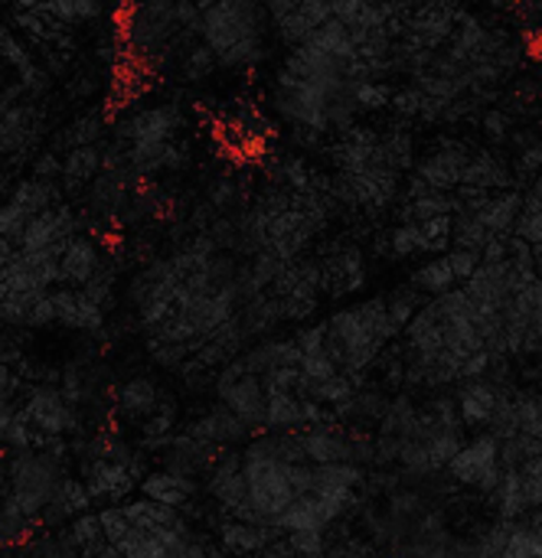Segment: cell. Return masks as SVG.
<instances>
[{
  "instance_id": "cell-45",
  "label": "cell",
  "mask_w": 542,
  "mask_h": 558,
  "mask_svg": "<svg viewBox=\"0 0 542 558\" xmlns=\"http://www.w3.org/2000/svg\"><path fill=\"white\" fill-rule=\"evenodd\" d=\"M386 239H389V255H396V258H409V255L422 252V232L412 222H399Z\"/></svg>"
},
{
  "instance_id": "cell-22",
  "label": "cell",
  "mask_w": 542,
  "mask_h": 558,
  "mask_svg": "<svg viewBox=\"0 0 542 558\" xmlns=\"http://www.w3.org/2000/svg\"><path fill=\"white\" fill-rule=\"evenodd\" d=\"M105 173V147H75L62 154V193H82Z\"/></svg>"
},
{
  "instance_id": "cell-38",
  "label": "cell",
  "mask_w": 542,
  "mask_h": 558,
  "mask_svg": "<svg viewBox=\"0 0 542 558\" xmlns=\"http://www.w3.org/2000/svg\"><path fill=\"white\" fill-rule=\"evenodd\" d=\"M69 539H72V546L82 553V558L92 556L98 546H105V536H101L98 513H85V517L72 520V523H69Z\"/></svg>"
},
{
  "instance_id": "cell-19",
  "label": "cell",
  "mask_w": 542,
  "mask_h": 558,
  "mask_svg": "<svg viewBox=\"0 0 542 558\" xmlns=\"http://www.w3.org/2000/svg\"><path fill=\"white\" fill-rule=\"evenodd\" d=\"M330 523H337V513L334 507L327 504V497H317V494H308V497H298L275 523V530L281 536H291V533H311V530H327Z\"/></svg>"
},
{
  "instance_id": "cell-10",
  "label": "cell",
  "mask_w": 542,
  "mask_h": 558,
  "mask_svg": "<svg viewBox=\"0 0 542 558\" xmlns=\"http://www.w3.org/2000/svg\"><path fill=\"white\" fill-rule=\"evenodd\" d=\"M82 229L79 216L72 213L69 203H56L49 209H43L39 216L29 219L23 239H20V252L23 255H33V252H46V248H56V245H65L69 239H75Z\"/></svg>"
},
{
  "instance_id": "cell-9",
  "label": "cell",
  "mask_w": 542,
  "mask_h": 558,
  "mask_svg": "<svg viewBox=\"0 0 542 558\" xmlns=\"http://www.w3.org/2000/svg\"><path fill=\"white\" fill-rule=\"evenodd\" d=\"M183 114L177 105H154L128 114L115 124V141L121 144H167L180 131Z\"/></svg>"
},
{
  "instance_id": "cell-16",
  "label": "cell",
  "mask_w": 542,
  "mask_h": 558,
  "mask_svg": "<svg viewBox=\"0 0 542 558\" xmlns=\"http://www.w3.org/2000/svg\"><path fill=\"white\" fill-rule=\"evenodd\" d=\"M105 268L101 248L92 235L79 232L62 248V288H85Z\"/></svg>"
},
{
  "instance_id": "cell-30",
  "label": "cell",
  "mask_w": 542,
  "mask_h": 558,
  "mask_svg": "<svg viewBox=\"0 0 542 558\" xmlns=\"http://www.w3.org/2000/svg\"><path fill=\"white\" fill-rule=\"evenodd\" d=\"M304 46L321 49V52H327V56H334V59H344V62L357 59V39H353V33H350L340 20H330L327 26L314 29V36H311Z\"/></svg>"
},
{
  "instance_id": "cell-6",
  "label": "cell",
  "mask_w": 542,
  "mask_h": 558,
  "mask_svg": "<svg viewBox=\"0 0 542 558\" xmlns=\"http://www.w3.org/2000/svg\"><path fill=\"white\" fill-rule=\"evenodd\" d=\"M272 105L294 128H308V131H317V134L330 131V105H334V95H327L324 88L301 85V82H278L275 92H272Z\"/></svg>"
},
{
  "instance_id": "cell-1",
  "label": "cell",
  "mask_w": 542,
  "mask_h": 558,
  "mask_svg": "<svg viewBox=\"0 0 542 558\" xmlns=\"http://www.w3.org/2000/svg\"><path fill=\"white\" fill-rule=\"evenodd\" d=\"M268 10L252 0H222L203 7L200 36L226 69H252L265 59Z\"/></svg>"
},
{
  "instance_id": "cell-49",
  "label": "cell",
  "mask_w": 542,
  "mask_h": 558,
  "mask_svg": "<svg viewBox=\"0 0 542 558\" xmlns=\"http://www.w3.org/2000/svg\"><path fill=\"white\" fill-rule=\"evenodd\" d=\"M82 291H85L88 301H95V304L108 314V307L115 304V275H111L108 268H101Z\"/></svg>"
},
{
  "instance_id": "cell-27",
  "label": "cell",
  "mask_w": 542,
  "mask_h": 558,
  "mask_svg": "<svg viewBox=\"0 0 542 558\" xmlns=\"http://www.w3.org/2000/svg\"><path fill=\"white\" fill-rule=\"evenodd\" d=\"M301 425H304V402L298 396H291V392L268 396V422H265L268 435L301 432Z\"/></svg>"
},
{
  "instance_id": "cell-54",
  "label": "cell",
  "mask_w": 542,
  "mask_h": 558,
  "mask_svg": "<svg viewBox=\"0 0 542 558\" xmlns=\"http://www.w3.org/2000/svg\"><path fill=\"white\" fill-rule=\"evenodd\" d=\"M281 304V320H308L317 311V301L311 298H285Z\"/></svg>"
},
{
  "instance_id": "cell-41",
  "label": "cell",
  "mask_w": 542,
  "mask_h": 558,
  "mask_svg": "<svg viewBox=\"0 0 542 558\" xmlns=\"http://www.w3.org/2000/svg\"><path fill=\"white\" fill-rule=\"evenodd\" d=\"M393 98H396V85L389 82H360L353 85V101L366 111H383V108H393Z\"/></svg>"
},
{
  "instance_id": "cell-58",
  "label": "cell",
  "mask_w": 542,
  "mask_h": 558,
  "mask_svg": "<svg viewBox=\"0 0 542 558\" xmlns=\"http://www.w3.org/2000/svg\"><path fill=\"white\" fill-rule=\"evenodd\" d=\"M523 526H527L537 539H542V510H533V513L527 517V523H523Z\"/></svg>"
},
{
  "instance_id": "cell-36",
  "label": "cell",
  "mask_w": 542,
  "mask_h": 558,
  "mask_svg": "<svg viewBox=\"0 0 542 558\" xmlns=\"http://www.w3.org/2000/svg\"><path fill=\"white\" fill-rule=\"evenodd\" d=\"M216 65H219L216 52H213L206 43H196V46H190V49L183 52V59H180V75H183L186 82H203V78H209V75L216 72Z\"/></svg>"
},
{
  "instance_id": "cell-48",
  "label": "cell",
  "mask_w": 542,
  "mask_h": 558,
  "mask_svg": "<svg viewBox=\"0 0 542 558\" xmlns=\"http://www.w3.org/2000/svg\"><path fill=\"white\" fill-rule=\"evenodd\" d=\"M445 258H448L455 278L465 281V284H468V281L481 271V265H484V255H481V252H468V248H451Z\"/></svg>"
},
{
  "instance_id": "cell-32",
  "label": "cell",
  "mask_w": 542,
  "mask_h": 558,
  "mask_svg": "<svg viewBox=\"0 0 542 558\" xmlns=\"http://www.w3.org/2000/svg\"><path fill=\"white\" fill-rule=\"evenodd\" d=\"M33 520L20 510V504L3 494V513H0V536H3V549H20L26 543V536L33 533Z\"/></svg>"
},
{
  "instance_id": "cell-44",
  "label": "cell",
  "mask_w": 542,
  "mask_h": 558,
  "mask_svg": "<svg viewBox=\"0 0 542 558\" xmlns=\"http://www.w3.org/2000/svg\"><path fill=\"white\" fill-rule=\"evenodd\" d=\"M0 56H3V62L10 65V69H16V72H23L26 65H33L36 59H33V52H29V46L26 43H20V36L10 29V26H3L0 29Z\"/></svg>"
},
{
  "instance_id": "cell-34",
  "label": "cell",
  "mask_w": 542,
  "mask_h": 558,
  "mask_svg": "<svg viewBox=\"0 0 542 558\" xmlns=\"http://www.w3.org/2000/svg\"><path fill=\"white\" fill-rule=\"evenodd\" d=\"M491 232L484 229V222L474 216V213H458L455 216V239H451V248H468V252H481L491 245Z\"/></svg>"
},
{
  "instance_id": "cell-43",
  "label": "cell",
  "mask_w": 542,
  "mask_h": 558,
  "mask_svg": "<svg viewBox=\"0 0 542 558\" xmlns=\"http://www.w3.org/2000/svg\"><path fill=\"white\" fill-rule=\"evenodd\" d=\"M98 523H101V536H105V543L108 546H121L131 533H134V526H131V520L124 517V510L121 507H101L98 510Z\"/></svg>"
},
{
  "instance_id": "cell-33",
  "label": "cell",
  "mask_w": 542,
  "mask_h": 558,
  "mask_svg": "<svg viewBox=\"0 0 542 558\" xmlns=\"http://www.w3.org/2000/svg\"><path fill=\"white\" fill-rule=\"evenodd\" d=\"M386 304H389V320L399 333H406V327L415 320V314L429 304L425 294H419L412 284L409 288H396L393 294H386Z\"/></svg>"
},
{
  "instance_id": "cell-18",
  "label": "cell",
  "mask_w": 542,
  "mask_h": 558,
  "mask_svg": "<svg viewBox=\"0 0 542 558\" xmlns=\"http://www.w3.org/2000/svg\"><path fill=\"white\" fill-rule=\"evenodd\" d=\"M219 543L229 556L236 558H252L268 553L275 543H281V533L275 526H265V523H222L219 530Z\"/></svg>"
},
{
  "instance_id": "cell-11",
  "label": "cell",
  "mask_w": 542,
  "mask_h": 558,
  "mask_svg": "<svg viewBox=\"0 0 542 558\" xmlns=\"http://www.w3.org/2000/svg\"><path fill=\"white\" fill-rule=\"evenodd\" d=\"M43 128V108L33 101H20V105H3V118H0V150L3 157H20L29 150V144H36Z\"/></svg>"
},
{
  "instance_id": "cell-47",
  "label": "cell",
  "mask_w": 542,
  "mask_h": 558,
  "mask_svg": "<svg viewBox=\"0 0 542 558\" xmlns=\"http://www.w3.org/2000/svg\"><path fill=\"white\" fill-rule=\"evenodd\" d=\"M501 558H542V539H537L527 526L514 523V533H510Z\"/></svg>"
},
{
  "instance_id": "cell-14",
  "label": "cell",
  "mask_w": 542,
  "mask_h": 558,
  "mask_svg": "<svg viewBox=\"0 0 542 558\" xmlns=\"http://www.w3.org/2000/svg\"><path fill=\"white\" fill-rule=\"evenodd\" d=\"M504 392L491 379H468L458 389V415L465 428H491Z\"/></svg>"
},
{
  "instance_id": "cell-29",
  "label": "cell",
  "mask_w": 542,
  "mask_h": 558,
  "mask_svg": "<svg viewBox=\"0 0 542 558\" xmlns=\"http://www.w3.org/2000/svg\"><path fill=\"white\" fill-rule=\"evenodd\" d=\"M455 284H458V278H455V271H451V265H448L445 255H442V258H429L422 268L412 271V288H415L419 294H432V301L451 294Z\"/></svg>"
},
{
  "instance_id": "cell-37",
  "label": "cell",
  "mask_w": 542,
  "mask_h": 558,
  "mask_svg": "<svg viewBox=\"0 0 542 558\" xmlns=\"http://www.w3.org/2000/svg\"><path fill=\"white\" fill-rule=\"evenodd\" d=\"M285 268H288V262H285V258H278L275 252H258V255L245 265V271H249L252 284H255L262 294H268V288L285 275Z\"/></svg>"
},
{
  "instance_id": "cell-8",
  "label": "cell",
  "mask_w": 542,
  "mask_h": 558,
  "mask_svg": "<svg viewBox=\"0 0 542 558\" xmlns=\"http://www.w3.org/2000/svg\"><path fill=\"white\" fill-rule=\"evenodd\" d=\"M474 150L458 141V137H442L419 163H415V177H422L432 190L438 193H455L461 186V177L471 163Z\"/></svg>"
},
{
  "instance_id": "cell-3",
  "label": "cell",
  "mask_w": 542,
  "mask_h": 558,
  "mask_svg": "<svg viewBox=\"0 0 542 558\" xmlns=\"http://www.w3.org/2000/svg\"><path fill=\"white\" fill-rule=\"evenodd\" d=\"M3 474H7V484H3V494H10L20 510L39 523V517L46 513L62 474H59V461L52 454H43V451H16L7 458L3 464Z\"/></svg>"
},
{
  "instance_id": "cell-20",
  "label": "cell",
  "mask_w": 542,
  "mask_h": 558,
  "mask_svg": "<svg viewBox=\"0 0 542 558\" xmlns=\"http://www.w3.org/2000/svg\"><path fill=\"white\" fill-rule=\"evenodd\" d=\"M124 517L131 520L134 530H144V533H160V530H170V533H180V536H193L190 530V520L173 510V507H164V504H154L147 497L141 500H128L124 507Z\"/></svg>"
},
{
  "instance_id": "cell-52",
  "label": "cell",
  "mask_w": 542,
  "mask_h": 558,
  "mask_svg": "<svg viewBox=\"0 0 542 558\" xmlns=\"http://www.w3.org/2000/svg\"><path fill=\"white\" fill-rule=\"evenodd\" d=\"M294 343L304 356H314V353H324L327 350V324H314V327H304L294 333Z\"/></svg>"
},
{
  "instance_id": "cell-17",
  "label": "cell",
  "mask_w": 542,
  "mask_h": 558,
  "mask_svg": "<svg viewBox=\"0 0 542 558\" xmlns=\"http://www.w3.org/2000/svg\"><path fill=\"white\" fill-rule=\"evenodd\" d=\"M52 304L59 314V324L69 330H82V333H98L105 327V311L85 298L82 288H52Z\"/></svg>"
},
{
  "instance_id": "cell-57",
  "label": "cell",
  "mask_w": 542,
  "mask_h": 558,
  "mask_svg": "<svg viewBox=\"0 0 542 558\" xmlns=\"http://www.w3.org/2000/svg\"><path fill=\"white\" fill-rule=\"evenodd\" d=\"M520 474L530 477V481H542V451L540 454H533V458L520 468Z\"/></svg>"
},
{
  "instance_id": "cell-50",
  "label": "cell",
  "mask_w": 542,
  "mask_h": 558,
  "mask_svg": "<svg viewBox=\"0 0 542 558\" xmlns=\"http://www.w3.org/2000/svg\"><path fill=\"white\" fill-rule=\"evenodd\" d=\"M422 105H425V92H422V88H415V85L396 88L393 111H396L399 118H422Z\"/></svg>"
},
{
  "instance_id": "cell-25",
  "label": "cell",
  "mask_w": 542,
  "mask_h": 558,
  "mask_svg": "<svg viewBox=\"0 0 542 558\" xmlns=\"http://www.w3.org/2000/svg\"><path fill=\"white\" fill-rule=\"evenodd\" d=\"M88 504H92V497H88L85 484L79 477H62L59 487H56V494H52V500H49V507H46V513L39 517V523L62 526L69 520L85 517L88 513Z\"/></svg>"
},
{
  "instance_id": "cell-21",
  "label": "cell",
  "mask_w": 542,
  "mask_h": 558,
  "mask_svg": "<svg viewBox=\"0 0 542 558\" xmlns=\"http://www.w3.org/2000/svg\"><path fill=\"white\" fill-rule=\"evenodd\" d=\"M160 389H157V383L154 379H147V376H131L128 383H121L118 386V415L124 418V422H134V425H144L154 412H157V405H160Z\"/></svg>"
},
{
  "instance_id": "cell-31",
  "label": "cell",
  "mask_w": 542,
  "mask_h": 558,
  "mask_svg": "<svg viewBox=\"0 0 542 558\" xmlns=\"http://www.w3.org/2000/svg\"><path fill=\"white\" fill-rule=\"evenodd\" d=\"M366 481L360 464H327L314 468V494H350Z\"/></svg>"
},
{
  "instance_id": "cell-39",
  "label": "cell",
  "mask_w": 542,
  "mask_h": 558,
  "mask_svg": "<svg viewBox=\"0 0 542 558\" xmlns=\"http://www.w3.org/2000/svg\"><path fill=\"white\" fill-rule=\"evenodd\" d=\"M353 399H357V386H353V379L347 373H340V376H334V379H327V383H321L314 389V402H321L324 409H334V412L350 405Z\"/></svg>"
},
{
  "instance_id": "cell-2",
  "label": "cell",
  "mask_w": 542,
  "mask_h": 558,
  "mask_svg": "<svg viewBox=\"0 0 542 558\" xmlns=\"http://www.w3.org/2000/svg\"><path fill=\"white\" fill-rule=\"evenodd\" d=\"M245 461V484H249V507L258 523L275 526L278 517L298 500L291 481H288V464L278 461L275 454V435H258L245 445L242 451Z\"/></svg>"
},
{
  "instance_id": "cell-35",
  "label": "cell",
  "mask_w": 542,
  "mask_h": 558,
  "mask_svg": "<svg viewBox=\"0 0 542 558\" xmlns=\"http://www.w3.org/2000/svg\"><path fill=\"white\" fill-rule=\"evenodd\" d=\"M383 154H386V167L396 170V173L415 167V141H412V134L409 131H399V128L389 131L383 137Z\"/></svg>"
},
{
  "instance_id": "cell-53",
  "label": "cell",
  "mask_w": 542,
  "mask_h": 558,
  "mask_svg": "<svg viewBox=\"0 0 542 558\" xmlns=\"http://www.w3.org/2000/svg\"><path fill=\"white\" fill-rule=\"evenodd\" d=\"M33 177L36 180H46V183H56L62 180V160L56 150H43L36 160H33Z\"/></svg>"
},
{
  "instance_id": "cell-51",
  "label": "cell",
  "mask_w": 542,
  "mask_h": 558,
  "mask_svg": "<svg viewBox=\"0 0 542 558\" xmlns=\"http://www.w3.org/2000/svg\"><path fill=\"white\" fill-rule=\"evenodd\" d=\"M481 128L487 131V137L507 141V134H510V128H514V114H510L507 108H487V111L481 114Z\"/></svg>"
},
{
  "instance_id": "cell-15",
  "label": "cell",
  "mask_w": 542,
  "mask_h": 558,
  "mask_svg": "<svg viewBox=\"0 0 542 558\" xmlns=\"http://www.w3.org/2000/svg\"><path fill=\"white\" fill-rule=\"evenodd\" d=\"M301 445L304 454L314 468H327V464H357L353 461V441L350 432H344L340 425H324V428H301Z\"/></svg>"
},
{
  "instance_id": "cell-42",
  "label": "cell",
  "mask_w": 542,
  "mask_h": 558,
  "mask_svg": "<svg viewBox=\"0 0 542 558\" xmlns=\"http://www.w3.org/2000/svg\"><path fill=\"white\" fill-rule=\"evenodd\" d=\"M0 438L3 445L16 454V451H33V438H36V428L29 425V418L23 412H16L10 422L0 425Z\"/></svg>"
},
{
  "instance_id": "cell-7",
  "label": "cell",
  "mask_w": 542,
  "mask_h": 558,
  "mask_svg": "<svg viewBox=\"0 0 542 558\" xmlns=\"http://www.w3.org/2000/svg\"><path fill=\"white\" fill-rule=\"evenodd\" d=\"M20 412L29 418V425L43 435H52V438H62L69 432H79V415L75 409L62 399L59 386H49V383H36L33 389H26L23 396V405Z\"/></svg>"
},
{
  "instance_id": "cell-23",
  "label": "cell",
  "mask_w": 542,
  "mask_h": 558,
  "mask_svg": "<svg viewBox=\"0 0 542 558\" xmlns=\"http://www.w3.org/2000/svg\"><path fill=\"white\" fill-rule=\"evenodd\" d=\"M141 497L154 500V504H164V507H173V510H183L186 504L196 500L200 494V484L190 481V477H180V474H170V471H154L141 481Z\"/></svg>"
},
{
  "instance_id": "cell-12",
  "label": "cell",
  "mask_w": 542,
  "mask_h": 558,
  "mask_svg": "<svg viewBox=\"0 0 542 558\" xmlns=\"http://www.w3.org/2000/svg\"><path fill=\"white\" fill-rule=\"evenodd\" d=\"M183 435H190L193 441L209 445V448H226V445H242V441H249L255 432H252L242 418H236V415L219 402V405H213L209 412H203L196 422H190Z\"/></svg>"
},
{
  "instance_id": "cell-28",
  "label": "cell",
  "mask_w": 542,
  "mask_h": 558,
  "mask_svg": "<svg viewBox=\"0 0 542 558\" xmlns=\"http://www.w3.org/2000/svg\"><path fill=\"white\" fill-rule=\"evenodd\" d=\"M108 134V124H105V118L98 114V111H85V114H79L75 121H69L65 128H62V134L56 137V147L62 144L65 150H75V147H95V144H101V137Z\"/></svg>"
},
{
  "instance_id": "cell-24",
  "label": "cell",
  "mask_w": 542,
  "mask_h": 558,
  "mask_svg": "<svg viewBox=\"0 0 542 558\" xmlns=\"http://www.w3.org/2000/svg\"><path fill=\"white\" fill-rule=\"evenodd\" d=\"M523 203H527V193H520V190H504V193H494L491 203H487L481 213H474V216L484 222V229H487L491 235L510 239V235L517 232L520 216H523Z\"/></svg>"
},
{
  "instance_id": "cell-4",
  "label": "cell",
  "mask_w": 542,
  "mask_h": 558,
  "mask_svg": "<svg viewBox=\"0 0 542 558\" xmlns=\"http://www.w3.org/2000/svg\"><path fill=\"white\" fill-rule=\"evenodd\" d=\"M216 396H219V402L236 418H242L255 432V438H258V432H265V422H268V396H265V386H262L258 376L242 373L239 360L229 363L216 376Z\"/></svg>"
},
{
  "instance_id": "cell-13",
  "label": "cell",
  "mask_w": 542,
  "mask_h": 558,
  "mask_svg": "<svg viewBox=\"0 0 542 558\" xmlns=\"http://www.w3.org/2000/svg\"><path fill=\"white\" fill-rule=\"evenodd\" d=\"M79 481L85 484L92 500H105L108 507H115L137 487V477L128 468L111 464V461H85L79 468Z\"/></svg>"
},
{
  "instance_id": "cell-40",
  "label": "cell",
  "mask_w": 542,
  "mask_h": 558,
  "mask_svg": "<svg viewBox=\"0 0 542 558\" xmlns=\"http://www.w3.org/2000/svg\"><path fill=\"white\" fill-rule=\"evenodd\" d=\"M43 7L65 26H75V23H85V20H95L105 13V7L95 0H56V3H43Z\"/></svg>"
},
{
  "instance_id": "cell-5",
  "label": "cell",
  "mask_w": 542,
  "mask_h": 558,
  "mask_svg": "<svg viewBox=\"0 0 542 558\" xmlns=\"http://www.w3.org/2000/svg\"><path fill=\"white\" fill-rule=\"evenodd\" d=\"M451 481L474 487L481 494H497L501 481H504V468H501V441L487 432H481L478 438H471L461 454L448 464Z\"/></svg>"
},
{
  "instance_id": "cell-56",
  "label": "cell",
  "mask_w": 542,
  "mask_h": 558,
  "mask_svg": "<svg viewBox=\"0 0 542 558\" xmlns=\"http://www.w3.org/2000/svg\"><path fill=\"white\" fill-rule=\"evenodd\" d=\"M402 454V438H393V435H376V464H393L399 461Z\"/></svg>"
},
{
  "instance_id": "cell-55",
  "label": "cell",
  "mask_w": 542,
  "mask_h": 558,
  "mask_svg": "<svg viewBox=\"0 0 542 558\" xmlns=\"http://www.w3.org/2000/svg\"><path fill=\"white\" fill-rule=\"evenodd\" d=\"M49 324H59V314H56V304H52V291L36 301V307L29 311V324L26 327L36 330V327H49Z\"/></svg>"
},
{
  "instance_id": "cell-26",
  "label": "cell",
  "mask_w": 542,
  "mask_h": 558,
  "mask_svg": "<svg viewBox=\"0 0 542 558\" xmlns=\"http://www.w3.org/2000/svg\"><path fill=\"white\" fill-rule=\"evenodd\" d=\"M239 324H242L245 337H265V333H272L281 324V304L272 294H262V298L242 304Z\"/></svg>"
},
{
  "instance_id": "cell-59",
  "label": "cell",
  "mask_w": 542,
  "mask_h": 558,
  "mask_svg": "<svg viewBox=\"0 0 542 558\" xmlns=\"http://www.w3.org/2000/svg\"><path fill=\"white\" fill-rule=\"evenodd\" d=\"M533 252H537V278L542 281V245H537Z\"/></svg>"
},
{
  "instance_id": "cell-46",
  "label": "cell",
  "mask_w": 542,
  "mask_h": 558,
  "mask_svg": "<svg viewBox=\"0 0 542 558\" xmlns=\"http://www.w3.org/2000/svg\"><path fill=\"white\" fill-rule=\"evenodd\" d=\"M288 549L294 558H327V536L321 530H311V533H291L285 536Z\"/></svg>"
}]
</instances>
